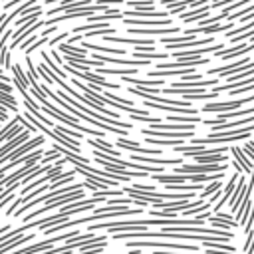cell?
Here are the masks:
<instances>
[{
  "label": "cell",
  "instance_id": "6da1fadb",
  "mask_svg": "<svg viewBox=\"0 0 254 254\" xmlns=\"http://www.w3.org/2000/svg\"><path fill=\"white\" fill-rule=\"evenodd\" d=\"M248 67H254V62L250 58H242V60H238L234 64H226V65H220V67H210L208 73L210 75H220V77H226V75L230 77V75H234L238 71H244Z\"/></svg>",
  "mask_w": 254,
  "mask_h": 254
},
{
  "label": "cell",
  "instance_id": "7a4b0ae2",
  "mask_svg": "<svg viewBox=\"0 0 254 254\" xmlns=\"http://www.w3.org/2000/svg\"><path fill=\"white\" fill-rule=\"evenodd\" d=\"M46 141V137L44 135H36V137H32V139H28L24 145H20V147H16L10 155H6V157H2L0 159V167H2V163H10V161H16V159H20V157H24V155H28L32 149H36V147H40L42 143Z\"/></svg>",
  "mask_w": 254,
  "mask_h": 254
},
{
  "label": "cell",
  "instance_id": "3957f363",
  "mask_svg": "<svg viewBox=\"0 0 254 254\" xmlns=\"http://www.w3.org/2000/svg\"><path fill=\"white\" fill-rule=\"evenodd\" d=\"M105 42H113V44H129V46H135V48H155V40L151 38H141V40H135V38H119V36H111V34H105L101 36Z\"/></svg>",
  "mask_w": 254,
  "mask_h": 254
},
{
  "label": "cell",
  "instance_id": "277c9868",
  "mask_svg": "<svg viewBox=\"0 0 254 254\" xmlns=\"http://www.w3.org/2000/svg\"><path fill=\"white\" fill-rule=\"evenodd\" d=\"M250 101H254V95H248V97H242V99H238V101H220V103H208V105H204L202 109H198V111H228V109H238V107H242V105H246V103H250Z\"/></svg>",
  "mask_w": 254,
  "mask_h": 254
},
{
  "label": "cell",
  "instance_id": "5b68a950",
  "mask_svg": "<svg viewBox=\"0 0 254 254\" xmlns=\"http://www.w3.org/2000/svg\"><path fill=\"white\" fill-rule=\"evenodd\" d=\"M250 50H254V44H238L236 48H222L220 52H216L214 56L216 58H222V60H230V58H238V56H244L248 54Z\"/></svg>",
  "mask_w": 254,
  "mask_h": 254
},
{
  "label": "cell",
  "instance_id": "8992f818",
  "mask_svg": "<svg viewBox=\"0 0 254 254\" xmlns=\"http://www.w3.org/2000/svg\"><path fill=\"white\" fill-rule=\"evenodd\" d=\"M117 147L119 149H125V151H135V153H141V155H147V157H155V155H161V151H155V149H145L141 147L139 143L135 141H129V139H117Z\"/></svg>",
  "mask_w": 254,
  "mask_h": 254
},
{
  "label": "cell",
  "instance_id": "52a82bcc",
  "mask_svg": "<svg viewBox=\"0 0 254 254\" xmlns=\"http://www.w3.org/2000/svg\"><path fill=\"white\" fill-rule=\"evenodd\" d=\"M127 246H135V248H143V246H149V248H157V246H163V248H173V250H196V246H187V244H171V242H151V240H141V242H129Z\"/></svg>",
  "mask_w": 254,
  "mask_h": 254
},
{
  "label": "cell",
  "instance_id": "ba28073f",
  "mask_svg": "<svg viewBox=\"0 0 254 254\" xmlns=\"http://www.w3.org/2000/svg\"><path fill=\"white\" fill-rule=\"evenodd\" d=\"M254 113V107H246V109H240V111H228V113H220L216 115L214 119H204V125H218V123H226L228 119L232 117H244V115H250Z\"/></svg>",
  "mask_w": 254,
  "mask_h": 254
},
{
  "label": "cell",
  "instance_id": "9c48e42d",
  "mask_svg": "<svg viewBox=\"0 0 254 254\" xmlns=\"http://www.w3.org/2000/svg\"><path fill=\"white\" fill-rule=\"evenodd\" d=\"M28 139H30V133H28V131H22V133H18L16 137H12L10 141H6L4 145H0V159L6 157V155H10L16 147H20V143H26Z\"/></svg>",
  "mask_w": 254,
  "mask_h": 254
},
{
  "label": "cell",
  "instance_id": "30bf717a",
  "mask_svg": "<svg viewBox=\"0 0 254 254\" xmlns=\"http://www.w3.org/2000/svg\"><path fill=\"white\" fill-rule=\"evenodd\" d=\"M234 28V24H222V26H218V24H212V26H204V28H189L187 30V34L185 36H189V38H194L198 32H204V34H212V32H230Z\"/></svg>",
  "mask_w": 254,
  "mask_h": 254
},
{
  "label": "cell",
  "instance_id": "8fae6325",
  "mask_svg": "<svg viewBox=\"0 0 254 254\" xmlns=\"http://www.w3.org/2000/svg\"><path fill=\"white\" fill-rule=\"evenodd\" d=\"M129 159L141 161V163H149L155 167H165V165H181L183 159H155V157H147V155H131Z\"/></svg>",
  "mask_w": 254,
  "mask_h": 254
},
{
  "label": "cell",
  "instance_id": "7c38bea8",
  "mask_svg": "<svg viewBox=\"0 0 254 254\" xmlns=\"http://www.w3.org/2000/svg\"><path fill=\"white\" fill-rule=\"evenodd\" d=\"M244 192H246V181H244V177H238V187H234V192L230 196V208H232V212H236V208L242 204Z\"/></svg>",
  "mask_w": 254,
  "mask_h": 254
},
{
  "label": "cell",
  "instance_id": "4fadbf2b",
  "mask_svg": "<svg viewBox=\"0 0 254 254\" xmlns=\"http://www.w3.org/2000/svg\"><path fill=\"white\" fill-rule=\"evenodd\" d=\"M81 48H89V50H93V52H97V54H111V56H117V58H121V56H125L127 52L125 50H121V48H105V46H99V44H89V42H83L81 44Z\"/></svg>",
  "mask_w": 254,
  "mask_h": 254
},
{
  "label": "cell",
  "instance_id": "5bb4252c",
  "mask_svg": "<svg viewBox=\"0 0 254 254\" xmlns=\"http://www.w3.org/2000/svg\"><path fill=\"white\" fill-rule=\"evenodd\" d=\"M210 12V8L208 6H198V8H194V10H190V12H183L181 14V18H183V22L185 24H190V22H194V20H200L202 16H206Z\"/></svg>",
  "mask_w": 254,
  "mask_h": 254
},
{
  "label": "cell",
  "instance_id": "9a60e30c",
  "mask_svg": "<svg viewBox=\"0 0 254 254\" xmlns=\"http://www.w3.org/2000/svg\"><path fill=\"white\" fill-rule=\"evenodd\" d=\"M87 143H89L95 151H101V153H105V155H109V157H119V155H121L117 149H113L109 143H105V141H101V139H89Z\"/></svg>",
  "mask_w": 254,
  "mask_h": 254
},
{
  "label": "cell",
  "instance_id": "2e32d148",
  "mask_svg": "<svg viewBox=\"0 0 254 254\" xmlns=\"http://www.w3.org/2000/svg\"><path fill=\"white\" fill-rule=\"evenodd\" d=\"M230 153L234 155V161H238V165L244 169V173H252V171H254V165L248 161V157L244 155L242 149H238V147H230Z\"/></svg>",
  "mask_w": 254,
  "mask_h": 254
},
{
  "label": "cell",
  "instance_id": "e0dca14e",
  "mask_svg": "<svg viewBox=\"0 0 254 254\" xmlns=\"http://www.w3.org/2000/svg\"><path fill=\"white\" fill-rule=\"evenodd\" d=\"M137 71H139L137 67H127V69H123V67H97V75L105 73V75H123V77H127V75H135Z\"/></svg>",
  "mask_w": 254,
  "mask_h": 254
},
{
  "label": "cell",
  "instance_id": "ac0fdd59",
  "mask_svg": "<svg viewBox=\"0 0 254 254\" xmlns=\"http://www.w3.org/2000/svg\"><path fill=\"white\" fill-rule=\"evenodd\" d=\"M208 220L212 222V226L222 228V230H228V228H236L238 226V222H232L228 216H208Z\"/></svg>",
  "mask_w": 254,
  "mask_h": 254
},
{
  "label": "cell",
  "instance_id": "d6986e66",
  "mask_svg": "<svg viewBox=\"0 0 254 254\" xmlns=\"http://www.w3.org/2000/svg\"><path fill=\"white\" fill-rule=\"evenodd\" d=\"M58 50H60L62 54H71V56H81V58H85V56H87V50H85V48L69 46V44H65V42H60Z\"/></svg>",
  "mask_w": 254,
  "mask_h": 254
},
{
  "label": "cell",
  "instance_id": "ffe728a7",
  "mask_svg": "<svg viewBox=\"0 0 254 254\" xmlns=\"http://www.w3.org/2000/svg\"><path fill=\"white\" fill-rule=\"evenodd\" d=\"M125 2H127V6H131V8H137V10H147V12L155 10V6H153V0H125Z\"/></svg>",
  "mask_w": 254,
  "mask_h": 254
},
{
  "label": "cell",
  "instance_id": "44dd1931",
  "mask_svg": "<svg viewBox=\"0 0 254 254\" xmlns=\"http://www.w3.org/2000/svg\"><path fill=\"white\" fill-rule=\"evenodd\" d=\"M220 187H222V183H220V181H212V185H208V187L202 190V194H200V200H202V198H206V196H210V194H214V192H216Z\"/></svg>",
  "mask_w": 254,
  "mask_h": 254
},
{
  "label": "cell",
  "instance_id": "7402d4cb",
  "mask_svg": "<svg viewBox=\"0 0 254 254\" xmlns=\"http://www.w3.org/2000/svg\"><path fill=\"white\" fill-rule=\"evenodd\" d=\"M246 38L250 40V44H254V30H252V32H246V34H240V36H234V38H230V40H232V42H238V44H242Z\"/></svg>",
  "mask_w": 254,
  "mask_h": 254
},
{
  "label": "cell",
  "instance_id": "603a6c76",
  "mask_svg": "<svg viewBox=\"0 0 254 254\" xmlns=\"http://www.w3.org/2000/svg\"><path fill=\"white\" fill-rule=\"evenodd\" d=\"M67 36H69V32H60V34H58L56 38H50V40H48V46H52V48H54L56 44H60V42H64V40H65Z\"/></svg>",
  "mask_w": 254,
  "mask_h": 254
},
{
  "label": "cell",
  "instance_id": "cb8c5ba5",
  "mask_svg": "<svg viewBox=\"0 0 254 254\" xmlns=\"http://www.w3.org/2000/svg\"><path fill=\"white\" fill-rule=\"evenodd\" d=\"M0 107H2L4 111H16V115L20 113L18 105H14V103H10V101H6V99H2V97H0Z\"/></svg>",
  "mask_w": 254,
  "mask_h": 254
},
{
  "label": "cell",
  "instance_id": "d4e9b609",
  "mask_svg": "<svg viewBox=\"0 0 254 254\" xmlns=\"http://www.w3.org/2000/svg\"><path fill=\"white\" fill-rule=\"evenodd\" d=\"M246 91H254V83H248V85H242L238 89H232L230 95H240V93H246Z\"/></svg>",
  "mask_w": 254,
  "mask_h": 254
},
{
  "label": "cell",
  "instance_id": "484cf974",
  "mask_svg": "<svg viewBox=\"0 0 254 254\" xmlns=\"http://www.w3.org/2000/svg\"><path fill=\"white\" fill-rule=\"evenodd\" d=\"M54 32H58V26H48V28H42L40 36H42V38H48V36H52Z\"/></svg>",
  "mask_w": 254,
  "mask_h": 254
},
{
  "label": "cell",
  "instance_id": "4316f807",
  "mask_svg": "<svg viewBox=\"0 0 254 254\" xmlns=\"http://www.w3.org/2000/svg\"><path fill=\"white\" fill-rule=\"evenodd\" d=\"M22 2H26V0H6V2H2V6H4V10L8 12L10 8H14V6H18V4H22Z\"/></svg>",
  "mask_w": 254,
  "mask_h": 254
},
{
  "label": "cell",
  "instance_id": "83f0119b",
  "mask_svg": "<svg viewBox=\"0 0 254 254\" xmlns=\"http://www.w3.org/2000/svg\"><path fill=\"white\" fill-rule=\"evenodd\" d=\"M12 83H6V81H2L0 79V91H4V93H12Z\"/></svg>",
  "mask_w": 254,
  "mask_h": 254
},
{
  "label": "cell",
  "instance_id": "f1b7e54d",
  "mask_svg": "<svg viewBox=\"0 0 254 254\" xmlns=\"http://www.w3.org/2000/svg\"><path fill=\"white\" fill-rule=\"evenodd\" d=\"M2 121H8V111H4L2 107H0V123Z\"/></svg>",
  "mask_w": 254,
  "mask_h": 254
},
{
  "label": "cell",
  "instance_id": "f546056e",
  "mask_svg": "<svg viewBox=\"0 0 254 254\" xmlns=\"http://www.w3.org/2000/svg\"><path fill=\"white\" fill-rule=\"evenodd\" d=\"M0 79H2V81H6V83H10V77L4 73V69H0Z\"/></svg>",
  "mask_w": 254,
  "mask_h": 254
},
{
  "label": "cell",
  "instance_id": "4dcf8cb0",
  "mask_svg": "<svg viewBox=\"0 0 254 254\" xmlns=\"http://www.w3.org/2000/svg\"><path fill=\"white\" fill-rule=\"evenodd\" d=\"M153 254H175V250H173V252H169V250H157V252H153Z\"/></svg>",
  "mask_w": 254,
  "mask_h": 254
},
{
  "label": "cell",
  "instance_id": "1f68e13d",
  "mask_svg": "<svg viewBox=\"0 0 254 254\" xmlns=\"http://www.w3.org/2000/svg\"><path fill=\"white\" fill-rule=\"evenodd\" d=\"M2 2H6V0H0V4H2Z\"/></svg>",
  "mask_w": 254,
  "mask_h": 254
},
{
  "label": "cell",
  "instance_id": "d6a6232c",
  "mask_svg": "<svg viewBox=\"0 0 254 254\" xmlns=\"http://www.w3.org/2000/svg\"><path fill=\"white\" fill-rule=\"evenodd\" d=\"M0 127H2V123H0Z\"/></svg>",
  "mask_w": 254,
  "mask_h": 254
}]
</instances>
